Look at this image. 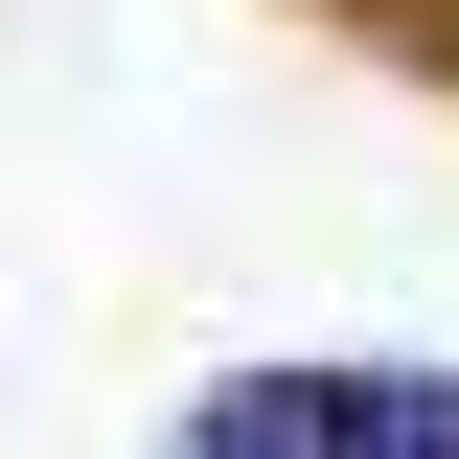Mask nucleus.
Listing matches in <instances>:
<instances>
[{
	"mask_svg": "<svg viewBox=\"0 0 459 459\" xmlns=\"http://www.w3.org/2000/svg\"><path fill=\"white\" fill-rule=\"evenodd\" d=\"M184 459H459V368H253Z\"/></svg>",
	"mask_w": 459,
	"mask_h": 459,
	"instance_id": "1",
	"label": "nucleus"
}]
</instances>
